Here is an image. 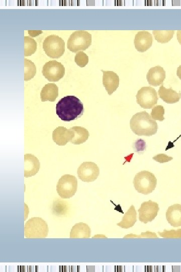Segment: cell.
<instances>
[{
	"mask_svg": "<svg viewBox=\"0 0 181 272\" xmlns=\"http://www.w3.org/2000/svg\"><path fill=\"white\" fill-rule=\"evenodd\" d=\"M75 61L81 68L85 67L89 63L88 56L83 52H79L75 57Z\"/></svg>",
	"mask_w": 181,
	"mask_h": 272,
	"instance_id": "4316f807",
	"label": "cell"
},
{
	"mask_svg": "<svg viewBox=\"0 0 181 272\" xmlns=\"http://www.w3.org/2000/svg\"><path fill=\"white\" fill-rule=\"evenodd\" d=\"M159 210L157 203L151 200L142 203L138 210L139 221L144 224L152 222L157 217Z\"/></svg>",
	"mask_w": 181,
	"mask_h": 272,
	"instance_id": "30bf717a",
	"label": "cell"
},
{
	"mask_svg": "<svg viewBox=\"0 0 181 272\" xmlns=\"http://www.w3.org/2000/svg\"><path fill=\"white\" fill-rule=\"evenodd\" d=\"M173 159V158L168 157L165 154H159L153 158V160L160 163H168Z\"/></svg>",
	"mask_w": 181,
	"mask_h": 272,
	"instance_id": "f546056e",
	"label": "cell"
},
{
	"mask_svg": "<svg viewBox=\"0 0 181 272\" xmlns=\"http://www.w3.org/2000/svg\"><path fill=\"white\" fill-rule=\"evenodd\" d=\"M74 135V133L71 129L59 127L53 131L52 139L57 145L65 146L73 139Z\"/></svg>",
	"mask_w": 181,
	"mask_h": 272,
	"instance_id": "9a60e30c",
	"label": "cell"
},
{
	"mask_svg": "<svg viewBox=\"0 0 181 272\" xmlns=\"http://www.w3.org/2000/svg\"><path fill=\"white\" fill-rule=\"evenodd\" d=\"M160 236L165 238H181V229L178 230H164L163 232H158Z\"/></svg>",
	"mask_w": 181,
	"mask_h": 272,
	"instance_id": "83f0119b",
	"label": "cell"
},
{
	"mask_svg": "<svg viewBox=\"0 0 181 272\" xmlns=\"http://www.w3.org/2000/svg\"><path fill=\"white\" fill-rule=\"evenodd\" d=\"M92 44V35L84 30L73 33L68 41V48L73 53L85 51Z\"/></svg>",
	"mask_w": 181,
	"mask_h": 272,
	"instance_id": "5b68a950",
	"label": "cell"
},
{
	"mask_svg": "<svg viewBox=\"0 0 181 272\" xmlns=\"http://www.w3.org/2000/svg\"><path fill=\"white\" fill-rule=\"evenodd\" d=\"M43 49L45 54L52 58L61 57L65 52V43L62 38L56 35H51L45 40Z\"/></svg>",
	"mask_w": 181,
	"mask_h": 272,
	"instance_id": "52a82bcc",
	"label": "cell"
},
{
	"mask_svg": "<svg viewBox=\"0 0 181 272\" xmlns=\"http://www.w3.org/2000/svg\"><path fill=\"white\" fill-rule=\"evenodd\" d=\"M157 179L155 175L148 171H141L137 173L134 180V187L139 193L148 195L155 190Z\"/></svg>",
	"mask_w": 181,
	"mask_h": 272,
	"instance_id": "3957f363",
	"label": "cell"
},
{
	"mask_svg": "<svg viewBox=\"0 0 181 272\" xmlns=\"http://www.w3.org/2000/svg\"><path fill=\"white\" fill-rule=\"evenodd\" d=\"M137 221V213L134 205H132L123 217L122 221L117 224L121 228L129 229L134 226Z\"/></svg>",
	"mask_w": 181,
	"mask_h": 272,
	"instance_id": "ffe728a7",
	"label": "cell"
},
{
	"mask_svg": "<svg viewBox=\"0 0 181 272\" xmlns=\"http://www.w3.org/2000/svg\"><path fill=\"white\" fill-rule=\"evenodd\" d=\"M103 73V84L109 96L112 95L118 88L119 85V76L113 71H105Z\"/></svg>",
	"mask_w": 181,
	"mask_h": 272,
	"instance_id": "4fadbf2b",
	"label": "cell"
},
{
	"mask_svg": "<svg viewBox=\"0 0 181 272\" xmlns=\"http://www.w3.org/2000/svg\"><path fill=\"white\" fill-rule=\"evenodd\" d=\"M56 112L59 118L65 122H71L81 117L84 113L82 102L75 96H67L56 105Z\"/></svg>",
	"mask_w": 181,
	"mask_h": 272,
	"instance_id": "6da1fadb",
	"label": "cell"
},
{
	"mask_svg": "<svg viewBox=\"0 0 181 272\" xmlns=\"http://www.w3.org/2000/svg\"><path fill=\"white\" fill-rule=\"evenodd\" d=\"M41 96L43 102H55L58 96L57 86L53 83L46 84L42 89Z\"/></svg>",
	"mask_w": 181,
	"mask_h": 272,
	"instance_id": "d6986e66",
	"label": "cell"
},
{
	"mask_svg": "<svg viewBox=\"0 0 181 272\" xmlns=\"http://www.w3.org/2000/svg\"><path fill=\"white\" fill-rule=\"evenodd\" d=\"M74 133V137L70 141L75 145L83 144L88 140L90 134L88 130L81 127H73L70 129Z\"/></svg>",
	"mask_w": 181,
	"mask_h": 272,
	"instance_id": "7402d4cb",
	"label": "cell"
},
{
	"mask_svg": "<svg viewBox=\"0 0 181 272\" xmlns=\"http://www.w3.org/2000/svg\"><path fill=\"white\" fill-rule=\"evenodd\" d=\"M153 43V36L146 31L138 32L134 40L135 48L140 53H144L147 51L152 46Z\"/></svg>",
	"mask_w": 181,
	"mask_h": 272,
	"instance_id": "7c38bea8",
	"label": "cell"
},
{
	"mask_svg": "<svg viewBox=\"0 0 181 272\" xmlns=\"http://www.w3.org/2000/svg\"><path fill=\"white\" fill-rule=\"evenodd\" d=\"M77 173L79 178L84 182H93L98 177L100 169L93 162H85L79 167Z\"/></svg>",
	"mask_w": 181,
	"mask_h": 272,
	"instance_id": "8fae6325",
	"label": "cell"
},
{
	"mask_svg": "<svg viewBox=\"0 0 181 272\" xmlns=\"http://www.w3.org/2000/svg\"><path fill=\"white\" fill-rule=\"evenodd\" d=\"M177 75L181 80V65L177 69Z\"/></svg>",
	"mask_w": 181,
	"mask_h": 272,
	"instance_id": "d6a6232c",
	"label": "cell"
},
{
	"mask_svg": "<svg viewBox=\"0 0 181 272\" xmlns=\"http://www.w3.org/2000/svg\"><path fill=\"white\" fill-rule=\"evenodd\" d=\"M130 127L132 131L139 136H152L158 130L156 121L146 111L134 115L130 121Z\"/></svg>",
	"mask_w": 181,
	"mask_h": 272,
	"instance_id": "7a4b0ae2",
	"label": "cell"
},
{
	"mask_svg": "<svg viewBox=\"0 0 181 272\" xmlns=\"http://www.w3.org/2000/svg\"><path fill=\"white\" fill-rule=\"evenodd\" d=\"M37 50V43L33 39L24 37V56H28L33 55Z\"/></svg>",
	"mask_w": 181,
	"mask_h": 272,
	"instance_id": "d4e9b609",
	"label": "cell"
},
{
	"mask_svg": "<svg viewBox=\"0 0 181 272\" xmlns=\"http://www.w3.org/2000/svg\"><path fill=\"white\" fill-rule=\"evenodd\" d=\"M43 74L50 82H57L65 76V68L56 60H50L43 67Z\"/></svg>",
	"mask_w": 181,
	"mask_h": 272,
	"instance_id": "9c48e42d",
	"label": "cell"
},
{
	"mask_svg": "<svg viewBox=\"0 0 181 272\" xmlns=\"http://www.w3.org/2000/svg\"><path fill=\"white\" fill-rule=\"evenodd\" d=\"M125 238H158L157 235L154 233L150 231L142 232L140 235H136L133 234H128L124 237Z\"/></svg>",
	"mask_w": 181,
	"mask_h": 272,
	"instance_id": "f1b7e54d",
	"label": "cell"
},
{
	"mask_svg": "<svg viewBox=\"0 0 181 272\" xmlns=\"http://www.w3.org/2000/svg\"><path fill=\"white\" fill-rule=\"evenodd\" d=\"M159 97L166 103L173 104L177 103L181 99V93H179L174 90L172 88L167 89L164 84L160 87L159 90Z\"/></svg>",
	"mask_w": 181,
	"mask_h": 272,
	"instance_id": "ac0fdd59",
	"label": "cell"
},
{
	"mask_svg": "<svg viewBox=\"0 0 181 272\" xmlns=\"http://www.w3.org/2000/svg\"><path fill=\"white\" fill-rule=\"evenodd\" d=\"M37 67L31 60L24 58V80L29 81L34 78L37 73Z\"/></svg>",
	"mask_w": 181,
	"mask_h": 272,
	"instance_id": "cb8c5ba5",
	"label": "cell"
},
{
	"mask_svg": "<svg viewBox=\"0 0 181 272\" xmlns=\"http://www.w3.org/2000/svg\"><path fill=\"white\" fill-rule=\"evenodd\" d=\"M165 111L162 106H157L155 107L151 112V116L154 119L163 122L165 119L164 114Z\"/></svg>",
	"mask_w": 181,
	"mask_h": 272,
	"instance_id": "484cf974",
	"label": "cell"
},
{
	"mask_svg": "<svg viewBox=\"0 0 181 272\" xmlns=\"http://www.w3.org/2000/svg\"><path fill=\"white\" fill-rule=\"evenodd\" d=\"M28 32L29 35L34 38L39 36L40 35L43 34L42 30H38V31H37V30H28Z\"/></svg>",
	"mask_w": 181,
	"mask_h": 272,
	"instance_id": "4dcf8cb0",
	"label": "cell"
},
{
	"mask_svg": "<svg viewBox=\"0 0 181 272\" xmlns=\"http://www.w3.org/2000/svg\"><path fill=\"white\" fill-rule=\"evenodd\" d=\"M78 180L76 176L65 174L59 179L56 186L58 195L63 199L73 197L77 191Z\"/></svg>",
	"mask_w": 181,
	"mask_h": 272,
	"instance_id": "8992f818",
	"label": "cell"
},
{
	"mask_svg": "<svg viewBox=\"0 0 181 272\" xmlns=\"http://www.w3.org/2000/svg\"><path fill=\"white\" fill-rule=\"evenodd\" d=\"M48 232L47 223L40 218L30 219L25 224L24 235L27 238H45Z\"/></svg>",
	"mask_w": 181,
	"mask_h": 272,
	"instance_id": "277c9868",
	"label": "cell"
},
{
	"mask_svg": "<svg viewBox=\"0 0 181 272\" xmlns=\"http://www.w3.org/2000/svg\"><path fill=\"white\" fill-rule=\"evenodd\" d=\"M40 168L38 159L31 154L24 155V176L31 177L36 175Z\"/></svg>",
	"mask_w": 181,
	"mask_h": 272,
	"instance_id": "5bb4252c",
	"label": "cell"
},
{
	"mask_svg": "<svg viewBox=\"0 0 181 272\" xmlns=\"http://www.w3.org/2000/svg\"><path fill=\"white\" fill-rule=\"evenodd\" d=\"M166 216L167 220L172 226H181V205L174 204L170 206Z\"/></svg>",
	"mask_w": 181,
	"mask_h": 272,
	"instance_id": "e0dca14e",
	"label": "cell"
},
{
	"mask_svg": "<svg viewBox=\"0 0 181 272\" xmlns=\"http://www.w3.org/2000/svg\"><path fill=\"white\" fill-rule=\"evenodd\" d=\"M137 103L144 109H151L158 104L159 98L156 90L151 87H143L136 96Z\"/></svg>",
	"mask_w": 181,
	"mask_h": 272,
	"instance_id": "ba28073f",
	"label": "cell"
},
{
	"mask_svg": "<svg viewBox=\"0 0 181 272\" xmlns=\"http://www.w3.org/2000/svg\"><path fill=\"white\" fill-rule=\"evenodd\" d=\"M166 78V71L160 66L150 68L146 75L149 85L158 86L163 84Z\"/></svg>",
	"mask_w": 181,
	"mask_h": 272,
	"instance_id": "2e32d148",
	"label": "cell"
},
{
	"mask_svg": "<svg viewBox=\"0 0 181 272\" xmlns=\"http://www.w3.org/2000/svg\"><path fill=\"white\" fill-rule=\"evenodd\" d=\"M177 38L178 42L181 45V30H179V31L177 32Z\"/></svg>",
	"mask_w": 181,
	"mask_h": 272,
	"instance_id": "1f68e13d",
	"label": "cell"
},
{
	"mask_svg": "<svg viewBox=\"0 0 181 272\" xmlns=\"http://www.w3.org/2000/svg\"><path fill=\"white\" fill-rule=\"evenodd\" d=\"M90 237V229L89 225L84 223L76 224L70 232L71 238H89Z\"/></svg>",
	"mask_w": 181,
	"mask_h": 272,
	"instance_id": "44dd1931",
	"label": "cell"
},
{
	"mask_svg": "<svg viewBox=\"0 0 181 272\" xmlns=\"http://www.w3.org/2000/svg\"><path fill=\"white\" fill-rule=\"evenodd\" d=\"M155 40L160 43L166 44L169 42L175 34L174 30H166V31H161V30H154L153 32Z\"/></svg>",
	"mask_w": 181,
	"mask_h": 272,
	"instance_id": "603a6c76",
	"label": "cell"
}]
</instances>
